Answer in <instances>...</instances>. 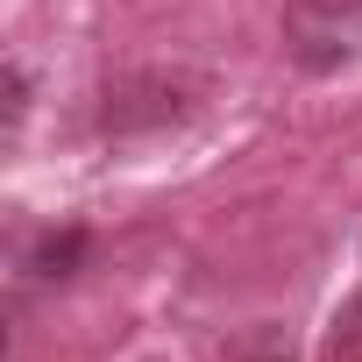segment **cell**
<instances>
[{
    "instance_id": "obj_1",
    "label": "cell",
    "mask_w": 362,
    "mask_h": 362,
    "mask_svg": "<svg viewBox=\"0 0 362 362\" xmlns=\"http://www.w3.org/2000/svg\"><path fill=\"white\" fill-rule=\"evenodd\" d=\"M284 43L305 71H341L362 57V0H291Z\"/></svg>"
}]
</instances>
